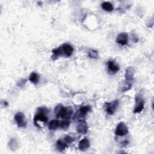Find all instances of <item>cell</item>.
<instances>
[{
    "mask_svg": "<svg viewBox=\"0 0 154 154\" xmlns=\"http://www.w3.org/2000/svg\"><path fill=\"white\" fill-rule=\"evenodd\" d=\"M129 132V129L126 125L124 122H120L115 129V134L117 136H124Z\"/></svg>",
    "mask_w": 154,
    "mask_h": 154,
    "instance_id": "obj_6",
    "label": "cell"
},
{
    "mask_svg": "<svg viewBox=\"0 0 154 154\" xmlns=\"http://www.w3.org/2000/svg\"><path fill=\"white\" fill-rule=\"evenodd\" d=\"M88 55L90 58H93V59L97 58L98 52L94 49H90L88 52Z\"/></svg>",
    "mask_w": 154,
    "mask_h": 154,
    "instance_id": "obj_21",
    "label": "cell"
},
{
    "mask_svg": "<svg viewBox=\"0 0 154 154\" xmlns=\"http://www.w3.org/2000/svg\"><path fill=\"white\" fill-rule=\"evenodd\" d=\"M48 120V118L45 114V111H40L39 112L36 114L34 117V123L35 125H37V122L38 121L46 123Z\"/></svg>",
    "mask_w": 154,
    "mask_h": 154,
    "instance_id": "obj_7",
    "label": "cell"
},
{
    "mask_svg": "<svg viewBox=\"0 0 154 154\" xmlns=\"http://www.w3.org/2000/svg\"><path fill=\"white\" fill-rule=\"evenodd\" d=\"M91 109V106L90 105H85V106H81L79 110L76 111L74 116V119L79 120H82V119L85 116V115L90 111Z\"/></svg>",
    "mask_w": 154,
    "mask_h": 154,
    "instance_id": "obj_3",
    "label": "cell"
},
{
    "mask_svg": "<svg viewBox=\"0 0 154 154\" xmlns=\"http://www.w3.org/2000/svg\"><path fill=\"white\" fill-rule=\"evenodd\" d=\"M132 83H133V81H129L127 80H125V81H123L120 87L121 92H125L130 90L132 87Z\"/></svg>",
    "mask_w": 154,
    "mask_h": 154,
    "instance_id": "obj_14",
    "label": "cell"
},
{
    "mask_svg": "<svg viewBox=\"0 0 154 154\" xmlns=\"http://www.w3.org/2000/svg\"><path fill=\"white\" fill-rule=\"evenodd\" d=\"M64 140L66 142L67 144H70V143H72L74 141V138H72V137L69 136V135H66L64 137Z\"/></svg>",
    "mask_w": 154,
    "mask_h": 154,
    "instance_id": "obj_23",
    "label": "cell"
},
{
    "mask_svg": "<svg viewBox=\"0 0 154 154\" xmlns=\"http://www.w3.org/2000/svg\"><path fill=\"white\" fill-rule=\"evenodd\" d=\"M72 114H73V109L70 106H69L67 107H64L60 116V117L66 120H69Z\"/></svg>",
    "mask_w": 154,
    "mask_h": 154,
    "instance_id": "obj_10",
    "label": "cell"
},
{
    "mask_svg": "<svg viewBox=\"0 0 154 154\" xmlns=\"http://www.w3.org/2000/svg\"><path fill=\"white\" fill-rule=\"evenodd\" d=\"M73 52V48L69 44L64 43L61 45L57 48H55L52 51V52L54 55L52 59L54 60V58H58L60 56L63 57H70Z\"/></svg>",
    "mask_w": 154,
    "mask_h": 154,
    "instance_id": "obj_1",
    "label": "cell"
},
{
    "mask_svg": "<svg viewBox=\"0 0 154 154\" xmlns=\"http://www.w3.org/2000/svg\"><path fill=\"white\" fill-rule=\"evenodd\" d=\"M29 80L32 84L36 85L39 82V75L36 72H32L29 76Z\"/></svg>",
    "mask_w": 154,
    "mask_h": 154,
    "instance_id": "obj_16",
    "label": "cell"
},
{
    "mask_svg": "<svg viewBox=\"0 0 154 154\" xmlns=\"http://www.w3.org/2000/svg\"><path fill=\"white\" fill-rule=\"evenodd\" d=\"M70 121L69 120H63L60 125V127L64 129V130H66L67 129L69 128V126H70Z\"/></svg>",
    "mask_w": 154,
    "mask_h": 154,
    "instance_id": "obj_22",
    "label": "cell"
},
{
    "mask_svg": "<svg viewBox=\"0 0 154 154\" xmlns=\"http://www.w3.org/2000/svg\"><path fill=\"white\" fill-rule=\"evenodd\" d=\"M26 82V79H21L20 81H19L18 82H17V85L20 87H22L24 86V85L25 84Z\"/></svg>",
    "mask_w": 154,
    "mask_h": 154,
    "instance_id": "obj_24",
    "label": "cell"
},
{
    "mask_svg": "<svg viewBox=\"0 0 154 154\" xmlns=\"http://www.w3.org/2000/svg\"><path fill=\"white\" fill-rule=\"evenodd\" d=\"M135 105L134 109V113L141 112L144 109V100L143 96L140 94H138L135 97Z\"/></svg>",
    "mask_w": 154,
    "mask_h": 154,
    "instance_id": "obj_2",
    "label": "cell"
},
{
    "mask_svg": "<svg viewBox=\"0 0 154 154\" xmlns=\"http://www.w3.org/2000/svg\"><path fill=\"white\" fill-rule=\"evenodd\" d=\"M90 147V143L87 138H84L82 139L78 144V148L82 151H84L88 149Z\"/></svg>",
    "mask_w": 154,
    "mask_h": 154,
    "instance_id": "obj_13",
    "label": "cell"
},
{
    "mask_svg": "<svg viewBox=\"0 0 154 154\" xmlns=\"http://www.w3.org/2000/svg\"><path fill=\"white\" fill-rule=\"evenodd\" d=\"M14 120L19 128H25L27 124V120L25 115L21 112H17L14 115Z\"/></svg>",
    "mask_w": 154,
    "mask_h": 154,
    "instance_id": "obj_4",
    "label": "cell"
},
{
    "mask_svg": "<svg viewBox=\"0 0 154 154\" xmlns=\"http://www.w3.org/2000/svg\"><path fill=\"white\" fill-rule=\"evenodd\" d=\"M128 37L126 32H120L116 38V42L121 45H125L128 43Z\"/></svg>",
    "mask_w": 154,
    "mask_h": 154,
    "instance_id": "obj_8",
    "label": "cell"
},
{
    "mask_svg": "<svg viewBox=\"0 0 154 154\" xmlns=\"http://www.w3.org/2000/svg\"><path fill=\"white\" fill-rule=\"evenodd\" d=\"M108 69L109 73L113 75L119 70V67L113 61L110 60L108 61Z\"/></svg>",
    "mask_w": 154,
    "mask_h": 154,
    "instance_id": "obj_12",
    "label": "cell"
},
{
    "mask_svg": "<svg viewBox=\"0 0 154 154\" xmlns=\"http://www.w3.org/2000/svg\"><path fill=\"white\" fill-rule=\"evenodd\" d=\"M64 106L61 104V103H59L58 104L55 109H54V112H55V116L57 118H58V117H60V116L63 111V109H64Z\"/></svg>",
    "mask_w": 154,
    "mask_h": 154,
    "instance_id": "obj_18",
    "label": "cell"
},
{
    "mask_svg": "<svg viewBox=\"0 0 154 154\" xmlns=\"http://www.w3.org/2000/svg\"><path fill=\"white\" fill-rule=\"evenodd\" d=\"M67 147V144L64 140L59 139L56 142V147L59 152H63Z\"/></svg>",
    "mask_w": 154,
    "mask_h": 154,
    "instance_id": "obj_15",
    "label": "cell"
},
{
    "mask_svg": "<svg viewBox=\"0 0 154 154\" xmlns=\"http://www.w3.org/2000/svg\"><path fill=\"white\" fill-rule=\"evenodd\" d=\"M118 105H119L118 100H114L111 102H106L104 105L105 111L108 114L112 115L114 114L115 111L116 110Z\"/></svg>",
    "mask_w": 154,
    "mask_h": 154,
    "instance_id": "obj_5",
    "label": "cell"
},
{
    "mask_svg": "<svg viewBox=\"0 0 154 154\" xmlns=\"http://www.w3.org/2000/svg\"><path fill=\"white\" fill-rule=\"evenodd\" d=\"M76 131L79 134H86L88 132V125L87 122L84 120H81V122L76 127Z\"/></svg>",
    "mask_w": 154,
    "mask_h": 154,
    "instance_id": "obj_9",
    "label": "cell"
},
{
    "mask_svg": "<svg viewBox=\"0 0 154 154\" xmlns=\"http://www.w3.org/2000/svg\"><path fill=\"white\" fill-rule=\"evenodd\" d=\"M8 147L11 150H16L18 148V143L15 138H11L8 143Z\"/></svg>",
    "mask_w": 154,
    "mask_h": 154,
    "instance_id": "obj_20",
    "label": "cell"
},
{
    "mask_svg": "<svg viewBox=\"0 0 154 154\" xmlns=\"http://www.w3.org/2000/svg\"><path fill=\"white\" fill-rule=\"evenodd\" d=\"M60 126V123L58 120L53 119L50 121V122L48 124V128L50 130H55L56 129L58 126Z\"/></svg>",
    "mask_w": 154,
    "mask_h": 154,
    "instance_id": "obj_19",
    "label": "cell"
},
{
    "mask_svg": "<svg viewBox=\"0 0 154 154\" xmlns=\"http://www.w3.org/2000/svg\"><path fill=\"white\" fill-rule=\"evenodd\" d=\"M134 69L132 66H129L126 68L125 74V80L129 81H134Z\"/></svg>",
    "mask_w": 154,
    "mask_h": 154,
    "instance_id": "obj_11",
    "label": "cell"
},
{
    "mask_svg": "<svg viewBox=\"0 0 154 154\" xmlns=\"http://www.w3.org/2000/svg\"><path fill=\"white\" fill-rule=\"evenodd\" d=\"M101 7L102 8L106 11H108V12H111L113 10L114 7L112 5L111 3H110L109 2H103L101 4Z\"/></svg>",
    "mask_w": 154,
    "mask_h": 154,
    "instance_id": "obj_17",
    "label": "cell"
}]
</instances>
